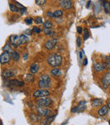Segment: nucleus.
<instances>
[{"label": "nucleus", "instance_id": "1", "mask_svg": "<svg viewBox=\"0 0 110 125\" xmlns=\"http://www.w3.org/2000/svg\"><path fill=\"white\" fill-rule=\"evenodd\" d=\"M62 56L58 53H52L48 55V59H47V61L49 64V66H51L53 68H57L60 66L62 65Z\"/></svg>", "mask_w": 110, "mask_h": 125}, {"label": "nucleus", "instance_id": "2", "mask_svg": "<svg viewBox=\"0 0 110 125\" xmlns=\"http://www.w3.org/2000/svg\"><path fill=\"white\" fill-rule=\"evenodd\" d=\"M52 103H53V100L48 97L42 98V99H39L36 101V104L37 106H42V107H48L49 105H52Z\"/></svg>", "mask_w": 110, "mask_h": 125}, {"label": "nucleus", "instance_id": "3", "mask_svg": "<svg viewBox=\"0 0 110 125\" xmlns=\"http://www.w3.org/2000/svg\"><path fill=\"white\" fill-rule=\"evenodd\" d=\"M50 92L47 89H38V90H36L34 93H33V96L36 98H44V97H48L49 96Z\"/></svg>", "mask_w": 110, "mask_h": 125}, {"label": "nucleus", "instance_id": "4", "mask_svg": "<svg viewBox=\"0 0 110 125\" xmlns=\"http://www.w3.org/2000/svg\"><path fill=\"white\" fill-rule=\"evenodd\" d=\"M36 111H37L38 114L42 116V117H48L51 114V110H49L48 107L37 106L36 105Z\"/></svg>", "mask_w": 110, "mask_h": 125}, {"label": "nucleus", "instance_id": "5", "mask_svg": "<svg viewBox=\"0 0 110 125\" xmlns=\"http://www.w3.org/2000/svg\"><path fill=\"white\" fill-rule=\"evenodd\" d=\"M11 59H12V54H9V53L3 52L0 54V63L1 64H6V63L9 62Z\"/></svg>", "mask_w": 110, "mask_h": 125}, {"label": "nucleus", "instance_id": "6", "mask_svg": "<svg viewBox=\"0 0 110 125\" xmlns=\"http://www.w3.org/2000/svg\"><path fill=\"white\" fill-rule=\"evenodd\" d=\"M85 109V100H81L79 102L77 106H75L71 109V112L76 113V112H82Z\"/></svg>", "mask_w": 110, "mask_h": 125}, {"label": "nucleus", "instance_id": "7", "mask_svg": "<svg viewBox=\"0 0 110 125\" xmlns=\"http://www.w3.org/2000/svg\"><path fill=\"white\" fill-rule=\"evenodd\" d=\"M9 41H10V43L12 44V46L15 47V48H17L18 46L21 45L20 36H18V35H11L9 38Z\"/></svg>", "mask_w": 110, "mask_h": 125}, {"label": "nucleus", "instance_id": "8", "mask_svg": "<svg viewBox=\"0 0 110 125\" xmlns=\"http://www.w3.org/2000/svg\"><path fill=\"white\" fill-rule=\"evenodd\" d=\"M57 43H58V40L56 39V38H52V39L48 40V41L45 43L44 46L48 50H52L56 46Z\"/></svg>", "mask_w": 110, "mask_h": 125}, {"label": "nucleus", "instance_id": "9", "mask_svg": "<svg viewBox=\"0 0 110 125\" xmlns=\"http://www.w3.org/2000/svg\"><path fill=\"white\" fill-rule=\"evenodd\" d=\"M102 84L104 89H108L110 86V73H106V74L104 75V77H102Z\"/></svg>", "mask_w": 110, "mask_h": 125}, {"label": "nucleus", "instance_id": "10", "mask_svg": "<svg viewBox=\"0 0 110 125\" xmlns=\"http://www.w3.org/2000/svg\"><path fill=\"white\" fill-rule=\"evenodd\" d=\"M59 5L64 10H69L72 7V2L69 1V0H63V1H59Z\"/></svg>", "mask_w": 110, "mask_h": 125}, {"label": "nucleus", "instance_id": "11", "mask_svg": "<svg viewBox=\"0 0 110 125\" xmlns=\"http://www.w3.org/2000/svg\"><path fill=\"white\" fill-rule=\"evenodd\" d=\"M10 86H15V87H23L25 83L23 81L17 80V79H13V80H9L8 83Z\"/></svg>", "mask_w": 110, "mask_h": 125}, {"label": "nucleus", "instance_id": "12", "mask_svg": "<svg viewBox=\"0 0 110 125\" xmlns=\"http://www.w3.org/2000/svg\"><path fill=\"white\" fill-rule=\"evenodd\" d=\"M38 86L41 89H47L50 87V82L49 81H44V80H39L38 82Z\"/></svg>", "mask_w": 110, "mask_h": 125}, {"label": "nucleus", "instance_id": "13", "mask_svg": "<svg viewBox=\"0 0 110 125\" xmlns=\"http://www.w3.org/2000/svg\"><path fill=\"white\" fill-rule=\"evenodd\" d=\"M15 75V73L11 70H4V71L2 73V77H4V78H9L11 77H14Z\"/></svg>", "mask_w": 110, "mask_h": 125}, {"label": "nucleus", "instance_id": "14", "mask_svg": "<svg viewBox=\"0 0 110 125\" xmlns=\"http://www.w3.org/2000/svg\"><path fill=\"white\" fill-rule=\"evenodd\" d=\"M108 112H109V107L107 105H102L98 110V115L101 117H103V116L107 115Z\"/></svg>", "mask_w": 110, "mask_h": 125}, {"label": "nucleus", "instance_id": "15", "mask_svg": "<svg viewBox=\"0 0 110 125\" xmlns=\"http://www.w3.org/2000/svg\"><path fill=\"white\" fill-rule=\"evenodd\" d=\"M103 104V100L102 99H94L92 101V105L93 107H99L102 106Z\"/></svg>", "mask_w": 110, "mask_h": 125}, {"label": "nucleus", "instance_id": "16", "mask_svg": "<svg viewBox=\"0 0 110 125\" xmlns=\"http://www.w3.org/2000/svg\"><path fill=\"white\" fill-rule=\"evenodd\" d=\"M38 70H39V65L37 64V63H33V64H31V67H30V73H31V74H36V73L38 72Z\"/></svg>", "mask_w": 110, "mask_h": 125}, {"label": "nucleus", "instance_id": "17", "mask_svg": "<svg viewBox=\"0 0 110 125\" xmlns=\"http://www.w3.org/2000/svg\"><path fill=\"white\" fill-rule=\"evenodd\" d=\"M105 68H106L105 65L102 64V63H96V64L94 65V69H95L96 72H98V73L103 71Z\"/></svg>", "mask_w": 110, "mask_h": 125}, {"label": "nucleus", "instance_id": "18", "mask_svg": "<svg viewBox=\"0 0 110 125\" xmlns=\"http://www.w3.org/2000/svg\"><path fill=\"white\" fill-rule=\"evenodd\" d=\"M3 50L4 51V52L9 53V54H11L14 53L13 49H12V47L10 46V44H9V43H6V44H5L4 46H3Z\"/></svg>", "mask_w": 110, "mask_h": 125}, {"label": "nucleus", "instance_id": "19", "mask_svg": "<svg viewBox=\"0 0 110 125\" xmlns=\"http://www.w3.org/2000/svg\"><path fill=\"white\" fill-rule=\"evenodd\" d=\"M20 43L22 44H25V43H27L29 42V38H28L27 35L25 34H22L20 36Z\"/></svg>", "mask_w": 110, "mask_h": 125}, {"label": "nucleus", "instance_id": "20", "mask_svg": "<svg viewBox=\"0 0 110 125\" xmlns=\"http://www.w3.org/2000/svg\"><path fill=\"white\" fill-rule=\"evenodd\" d=\"M102 6H103V9H104V11L105 13L109 14L110 13V3L108 1H103L102 3Z\"/></svg>", "mask_w": 110, "mask_h": 125}, {"label": "nucleus", "instance_id": "21", "mask_svg": "<svg viewBox=\"0 0 110 125\" xmlns=\"http://www.w3.org/2000/svg\"><path fill=\"white\" fill-rule=\"evenodd\" d=\"M50 73H51V74L53 76H54V77H59V76L62 74V72L59 68H53V69L51 70Z\"/></svg>", "mask_w": 110, "mask_h": 125}, {"label": "nucleus", "instance_id": "22", "mask_svg": "<svg viewBox=\"0 0 110 125\" xmlns=\"http://www.w3.org/2000/svg\"><path fill=\"white\" fill-rule=\"evenodd\" d=\"M54 118H55V115L47 117V118L44 119V121H43V125H50V124H51V123L53 122V119H54Z\"/></svg>", "mask_w": 110, "mask_h": 125}, {"label": "nucleus", "instance_id": "23", "mask_svg": "<svg viewBox=\"0 0 110 125\" xmlns=\"http://www.w3.org/2000/svg\"><path fill=\"white\" fill-rule=\"evenodd\" d=\"M30 118H31V120L33 121V122H39V121L41 120L40 116L36 115V114H35V113L30 114Z\"/></svg>", "mask_w": 110, "mask_h": 125}, {"label": "nucleus", "instance_id": "24", "mask_svg": "<svg viewBox=\"0 0 110 125\" xmlns=\"http://www.w3.org/2000/svg\"><path fill=\"white\" fill-rule=\"evenodd\" d=\"M63 10H55L54 12L53 13V18H59V17H61L63 15Z\"/></svg>", "mask_w": 110, "mask_h": 125}, {"label": "nucleus", "instance_id": "25", "mask_svg": "<svg viewBox=\"0 0 110 125\" xmlns=\"http://www.w3.org/2000/svg\"><path fill=\"white\" fill-rule=\"evenodd\" d=\"M20 54H19V53L16 52V51H14V53L12 54V59L15 61H18L19 60H20Z\"/></svg>", "mask_w": 110, "mask_h": 125}, {"label": "nucleus", "instance_id": "26", "mask_svg": "<svg viewBox=\"0 0 110 125\" xmlns=\"http://www.w3.org/2000/svg\"><path fill=\"white\" fill-rule=\"evenodd\" d=\"M52 26H53V23H52V21H46L45 22H43V26H44V28L51 29Z\"/></svg>", "mask_w": 110, "mask_h": 125}, {"label": "nucleus", "instance_id": "27", "mask_svg": "<svg viewBox=\"0 0 110 125\" xmlns=\"http://www.w3.org/2000/svg\"><path fill=\"white\" fill-rule=\"evenodd\" d=\"M103 64L105 65L107 69L110 70V56H107L105 58V63H103Z\"/></svg>", "mask_w": 110, "mask_h": 125}, {"label": "nucleus", "instance_id": "28", "mask_svg": "<svg viewBox=\"0 0 110 125\" xmlns=\"http://www.w3.org/2000/svg\"><path fill=\"white\" fill-rule=\"evenodd\" d=\"M9 9L12 12H15V13H18L19 12V9L15 4H13V3H9Z\"/></svg>", "mask_w": 110, "mask_h": 125}, {"label": "nucleus", "instance_id": "29", "mask_svg": "<svg viewBox=\"0 0 110 125\" xmlns=\"http://www.w3.org/2000/svg\"><path fill=\"white\" fill-rule=\"evenodd\" d=\"M40 80H44V81H51V79H50V77L48 76V74H44V75H42L41 77H40Z\"/></svg>", "mask_w": 110, "mask_h": 125}, {"label": "nucleus", "instance_id": "30", "mask_svg": "<svg viewBox=\"0 0 110 125\" xmlns=\"http://www.w3.org/2000/svg\"><path fill=\"white\" fill-rule=\"evenodd\" d=\"M43 32H44L45 35H48V36L53 34V31L51 29H48V28H44L43 29Z\"/></svg>", "mask_w": 110, "mask_h": 125}, {"label": "nucleus", "instance_id": "31", "mask_svg": "<svg viewBox=\"0 0 110 125\" xmlns=\"http://www.w3.org/2000/svg\"><path fill=\"white\" fill-rule=\"evenodd\" d=\"M33 75L32 74H27L26 76H25V81H27V82H31V81H33Z\"/></svg>", "mask_w": 110, "mask_h": 125}, {"label": "nucleus", "instance_id": "32", "mask_svg": "<svg viewBox=\"0 0 110 125\" xmlns=\"http://www.w3.org/2000/svg\"><path fill=\"white\" fill-rule=\"evenodd\" d=\"M36 24H42L43 23V20L42 17H36V20H35Z\"/></svg>", "mask_w": 110, "mask_h": 125}, {"label": "nucleus", "instance_id": "33", "mask_svg": "<svg viewBox=\"0 0 110 125\" xmlns=\"http://www.w3.org/2000/svg\"><path fill=\"white\" fill-rule=\"evenodd\" d=\"M32 21H33V20H32L31 17H29V18L25 19V22L27 24V25H31V24H32Z\"/></svg>", "mask_w": 110, "mask_h": 125}, {"label": "nucleus", "instance_id": "34", "mask_svg": "<svg viewBox=\"0 0 110 125\" xmlns=\"http://www.w3.org/2000/svg\"><path fill=\"white\" fill-rule=\"evenodd\" d=\"M88 38H89L88 30H87V29H85V30H84V40H86Z\"/></svg>", "mask_w": 110, "mask_h": 125}, {"label": "nucleus", "instance_id": "35", "mask_svg": "<svg viewBox=\"0 0 110 125\" xmlns=\"http://www.w3.org/2000/svg\"><path fill=\"white\" fill-rule=\"evenodd\" d=\"M32 31H34V32H36V33H40L42 31V29L38 27V26H34V27H33V29H32Z\"/></svg>", "mask_w": 110, "mask_h": 125}, {"label": "nucleus", "instance_id": "36", "mask_svg": "<svg viewBox=\"0 0 110 125\" xmlns=\"http://www.w3.org/2000/svg\"><path fill=\"white\" fill-rule=\"evenodd\" d=\"M46 3V0H36V3L38 5H43Z\"/></svg>", "mask_w": 110, "mask_h": 125}, {"label": "nucleus", "instance_id": "37", "mask_svg": "<svg viewBox=\"0 0 110 125\" xmlns=\"http://www.w3.org/2000/svg\"><path fill=\"white\" fill-rule=\"evenodd\" d=\"M76 43H77V46L78 47H81V38H80V37H77V38H76Z\"/></svg>", "mask_w": 110, "mask_h": 125}, {"label": "nucleus", "instance_id": "38", "mask_svg": "<svg viewBox=\"0 0 110 125\" xmlns=\"http://www.w3.org/2000/svg\"><path fill=\"white\" fill-rule=\"evenodd\" d=\"M15 5L17 7V8H18V7H19V8H21V9H24V8H25V7H24L23 5L20 4V3H18V2H15Z\"/></svg>", "mask_w": 110, "mask_h": 125}, {"label": "nucleus", "instance_id": "39", "mask_svg": "<svg viewBox=\"0 0 110 125\" xmlns=\"http://www.w3.org/2000/svg\"><path fill=\"white\" fill-rule=\"evenodd\" d=\"M77 31H78V33L82 32V27H81V26H78V27H77Z\"/></svg>", "mask_w": 110, "mask_h": 125}, {"label": "nucleus", "instance_id": "40", "mask_svg": "<svg viewBox=\"0 0 110 125\" xmlns=\"http://www.w3.org/2000/svg\"><path fill=\"white\" fill-rule=\"evenodd\" d=\"M47 15H48V16H50V17H51V18H53V13H52V12L48 11V13H47Z\"/></svg>", "mask_w": 110, "mask_h": 125}, {"label": "nucleus", "instance_id": "41", "mask_svg": "<svg viewBox=\"0 0 110 125\" xmlns=\"http://www.w3.org/2000/svg\"><path fill=\"white\" fill-rule=\"evenodd\" d=\"M83 54H84V52H83V50H82L81 52V54H80V59H81V60L83 59Z\"/></svg>", "mask_w": 110, "mask_h": 125}, {"label": "nucleus", "instance_id": "42", "mask_svg": "<svg viewBox=\"0 0 110 125\" xmlns=\"http://www.w3.org/2000/svg\"><path fill=\"white\" fill-rule=\"evenodd\" d=\"M84 66H86L87 65V59L86 58H85V59H84Z\"/></svg>", "mask_w": 110, "mask_h": 125}, {"label": "nucleus", "instance_id": "43", "mask_svg": "<svg viewBox=\"0 0 110 125\" xmlns=\"http://www.w3.org/2000/svg\"><path fill=\"white\" fill-rule=\"evenodd\" d=\"M90 4H91V1L87 2V5H86V8H89V6H90Z\"/></svg>", "mask_w": 110, "mask_h": 125}, {"label": "nucleus", "instance_id": "44", "mask_svg": "<svg viewBox=\"0 0 110 125\" xmlns=\"http://www.w3.org/2000/svg\"><path fill=\"white\" fill-rule=\"evenodd\" d=\"M26 33H29V34H31V30H26V31H25Z\"/></svg>", "mask_w": 110, "mask_h": 125}, {"label": "nucleus", "instance_id": "45", "mask_svg": "<svg viewBox=\"0 0 110 125\" xmlns=\"http://www.w3.org/2000/svg\"><path fill=\"white\" fill-rule=\"evenodd\" d=\"M24 59H25V60H26V59H27V54H24Z\"/></svg>", "mask_w": 110, "mask_h": 125}, {"label": "nucleus", "instance_id": "46", "mask_svg": "<svg viewBox=\"0 0 110 125\" xmlns=\"http://www.w3.org/2000/svg\"><path fill=\"white\" fill-rule=\"evenodd\" d=\"M108 107H109V109H110V100L109 101V103H108Z\"/></svg>", "mask_w": 110, "mask_h": 125}, {"label": "nucleus", "instance_id": "47", "mask_svg": "<svg viewBox=\"0 0 110 125\" xmlns=\"http://www.w3.org/2000/svg\"><path fill=\"white\" fill-rule=\"evenodd\" d=\"M0 125H3V122L2 121H0Z\"/></svg>", "mask_w": 110, "mask_h": 125}, {"label": "nucleus", "instance_id": "48", "mask_svg": "<svg viewBox=\"0 0 110 125\" xmlns=\"http://www.w3.org/2000/svg\"><path fill=\"white\" fill-rule=\"evenodd\" d=\"M109 124H110V121H109Z\"/></svg>", "mask_w": 110, "mask_h": 125}]
</instances>
